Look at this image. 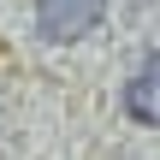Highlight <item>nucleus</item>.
I'll list each match as a JSON object with an SVG mask.
<instances>
[{"instance_id":"nucleus-2","label":"nucleus","mask_w":160,"mask_h":160,"mask_svg":"<svg viewBox=\"0 0 160 160\" xmlns=\"http://www.w3.org/2000/svg\"><path fill=\"white\" fill-rule=\"evenodd\" d=\"M125 113H131L137 125H154L160 131V53H148V59L131 71V83H125Z\"/></svg>"},{"instance_id":"nucleus-1","label":"nucleus","mask_w":160,"mask_h":160,"mask_svg":"<svg viewBox=\"0 0 160 160\" xmlns=\"http://www.w3.org/2000/svg\"><path fill=\"white\" fill-rule=\"evenodd\" d=\"M107 0H36V30L48 42H77L101 24Z\"/></svg>"}]
</instances>
